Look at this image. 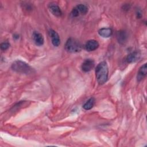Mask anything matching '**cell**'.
Returning a JSON list of instances; mask_svg holds the SVG:
<instances>
[{"label": "cell", "instance_id": "4fadbf2b", "mask_svg": "<svg viewBox=\"0 0 147 147\" xmlns=\"http://www.w3.org/2000/svg\"><path fill=\"white\" fill-rule=\"evenodd\" d=\"M94 103H95V99L92 97L90 98L83 105V108L86 110H90L94 106Z\"/></svg>", "mask_w": 147, "mask_h": 147}, {"label": "cell", "instance_id": "5bb4252c", "mask_svg": "<svg viewBox=\"0 0 147 147\" xmlns=\"http://www.w3.org/2000/svg\"><path fill=\"white\" fill-rule=\"evenodd\" d=\"M75 8L78 11L79 14H81L84 15L88 12V7L84 4H79L75 7Z\"/></svg>", "mask_w": 147, "mask_h": 147}, {"label": "cell", "instance_id": "ba28073f", "mask_svg": "<svg viewBox=\"0 0 147 147\" xmlns=\"http://www.w3.org/2000/svg\"><path fill=\"white\" fill-rule=\"evenodd\" d=\"M33 40L35 44L37 46H41L44 44V37L42 35L38 32H34L33 33Z\"/></svg>", "mask_w": 147, "mask_h": 147}, {"label": "cell", "instance_id": "8fae6325", "mask_svg": "<svg viewBox=\"0 0 147 147\" xmlns=\"http://www.w3.org/2000/svg\"><path fill=\"white\" fill-rule=\"evenodd\" d=\"M127 36L125 31L119 30L117 33V38L118 41L121 44H123L127 40Z\"/></svg>", "mask_w": 147, "mask_h": 147}, {"label": "cell", "instance_id": "3957f363", "mask_svg": "<svg viewBox=\"0 0 147 147\" xmlns=\"http://www.w3.org/2000/svg\"><path fill=\"white\" fill-rule=\"evenodd\" d=\"M65 49L68 52L76 53L82 50V45L76 39L70 37L65 42Z\"/></svg>", "mask_w": 147, "mask_h": 147}, {"label": "cell", "instance_id": "8992f818", "mask_svg": "<svg viewBox=\"0 0 147 147\" xmlns=\"http://www.w3.org/2000/svg\"><path fill=\"white\" fill-rule=\"evenodd\" d=\"M49 34L51 38L52 44L55 47H58L60 44V39L58 33L53 29H49Z\"/></svg>", "mask_w": 147, "mask_h": 147}, {"label": "cell", "instance_id": "2e32d148", "mask_svg": "<svg viewBox=\"0 0 147 147\" xmlns=\"http://www.w3.org/2000/svg\"><path fill=\"white\" fill-rule=\"evenodd\" d=\"M10 47V44L8 42H3L1 44V49L2 51L7 50Z\"/></svg>", "mask_w": 147, "mask_h": 147}, {"label": "cell", "instance_id": "7c38bea8", "mask_svg": "<svg viewBox=\"0 0 147 147\" xmlns=\"http://www.w3.org/2000/svg\"><path fill=\"white\" fill-rule=\"evenodd\" d=\"M113 33L111 29L109 28H103L98 30V34L102 37L107 38L111 36Z\"/></svg>", "mask_w": 147, "mask_h": 147}, {"label": "cell", "instance_id": "52a82bcc", "mask_svg": "<svg viewBox=\"0 0 147 147\" xmlns=\"http://www.w3.org/2000/svg\"><path fill=\"white\" fill-rule=\"evenodd\" d=\"M99 47V43L95 40H90L86 42L84 45V48L88 52L96 50Z\"/></svg>", "mask_w": 147, "mask_h": 147}, {"label": "cell", "instance_id": "7a4b0ae2", "mask_svg": "<svg viewBox=\"0 0 147 147\" xmlns=\"http://www.w3.org/2000/svg\"><path fill=\"white\" fill-rule=\"evenodd\" d=\"M11 69L18 73L29 74L33 72V69L26 63L22 60H16L11 64Z\"/></svg>", "mask_w": 147, "mask_h": 147}, {"label": "cell", "instance_id": "9a60e30c", "mask_svg": "<svg viewBox=\"0 0 147 147\" xmlns=\"http://www.w3.org/2000/svg\"><path fill=\"white\" fill-rule=\"evenodd\" d=\"M26 102L25 101H21V102H20L18 103H17V104H16L10 110L11 111H16L18 110H19L20 109H21V107H22V106L24 105H26Z\"/></svg>", "mask_w": 147, "mask_h": 147}, {"label": "cell", "instance_id": "6da1fadb", "mask_svg": "<svg viewBox=\"0 0 147 147\" xmlns=\"http://www.w3.org/2000/svg\"><path fill=\"white\" fill-rule=\"evenodd\" d=\"M108 74L109 68L107 63L105 61L99 63L95 69L96 78L99 84H103L107 82Z\"/></svg>", "mask_w": 147, "mask_h": 147}, {"label": "cell", "instance_id": "5b68a950", "mask_svg": "<svg viewBox=\"0 0 147 147\" xmlns=\"http://www.w3.org/2000/svg\"><path fill=\"white\" fill-rule=\"evenodd\" d=\"M140 57H141V53L139 51H136L131 52L127 56L126 58V61L128 63H134L138 61L140 59Z\"/></svg>", "mask_w": 147, "mask_h": 147}, {"label": "cell", "instance_id": "30bf717a", "mask_svg": "<svg viewBox=\"0 0 147 147\" xmlns=\"http://www.w3.org/2000/svg\"><path fill=\"white\" fill-rule=\"evenodd\" d=\"M146 74H147L146 64H144L139 68V70L137 72V81L140 82L141 80H142L146 76Z\"/></svg>", "mask_w": 147, "mask_h": 147}, {"label": "cell", "instance_id": "9c48e42d", "mask_svg": "<svg viewBox=\"0 0 147 147\" xmlns=\"http://www.w3.org/2000/svg\"><path fill=\"white\" fill-rule=\"evenodd\" d=\"M49 9L50 11L55 16L60 17L62 14L61 9L56 3H51L49 5Z\"/></svg>", "mask_w": 147, "mask_h": 147}, {"label": "cell", "instance_id": "277c9868", "mask_svg": "<svg viewBox=\"0 0 147 147\" xmlns=\"http://www.w3.org/2000/svg\"><path fill=\"white\" fill-rule=\"evenodd\" d=\"M94 65H95L94 61L92 59H86L83 62L81 65V68L83 71L85 72H87L90 71L94 67Z\"/></svg>", "mask_w": 147, "mask_h": 147}]
</instances>
